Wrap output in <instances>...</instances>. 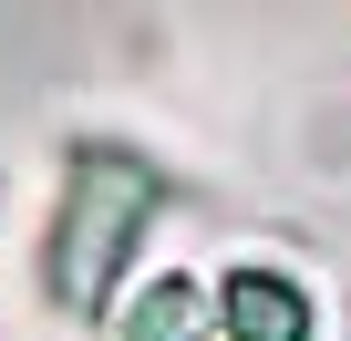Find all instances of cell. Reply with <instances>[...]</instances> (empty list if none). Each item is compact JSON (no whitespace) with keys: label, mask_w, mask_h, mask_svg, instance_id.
Segmentation results:
<instances>
[{"label":"cell","mask_w":351,"mask_h":341,"mask_svg":"<svg viewBox=\"0 0 351 341\" xmlns=\"http://www.w3.org/2000/svg\"><path fill=\"white\" fill-rule=\"evenodd\" d=\"M145 217H155V176L134 155L93 145L73 165V197H62V228H52V290H62V310H104V290H114L124 248L145 238Z\"/></svg>","instance_id":"cell-1"},{"label":"cell","mask_w":351,"mask_h":341,"mask_svg":"<svg viewBox=\"0 0 351 341\" xmlns=\"http://www.w3.org/2000/svg\"><path fill=\"white\" fill-rule=\"evenodd\" d=\"M217 310H228L238 341H310V300H300L279 269H238V279L217 290Z\"/></svg>","instance_id":"cell-2"},{"label":"cell","mask_w":351,"mask_h":341,"mask_svg":"<svg viewBox=\"0 0 351 341\" xmlns=\"http://www.w3.org/2000/svg\"><path fill=\"white\" fill-rule=\"evenodd\" d=\"M207 310H217V300H207L197 279H145L134 310H124V341H197Z\"/></svg>","instance_id":"cell-3"}]
</instances>
